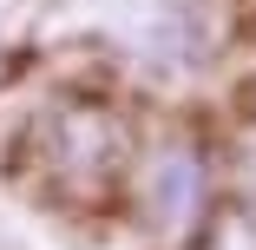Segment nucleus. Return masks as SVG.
<instances>
[{
    "label": "nucleus",
    "instance_id": "1",
    "mask_svg": "<svg viewBox=\"0 0 256 250\" xmlns=\"http://www.w3.org/2000/svg\"><path fill=\"white\" fill-rule=\"evenodd\" d=\"M86 7L106 40H118L132 60L158 73H184L204 53V20L190 0H86Z\"/></svg>",
    "mask_w": 256,
    "mask_h": 250
},
{
    "label": "nucleus",
    "instance_id": "2",
    "mask_svg": "<svg viewBox=\"0 0 256 250\" xmlns=\"http://www.w3.org/2000/svg\"><path fill=\"white\" fill-rule=\"evenodd\" d=\"M138 204H144V217L158 224L164 237H190V230L204 224V204H210V171H204L197 145L164 138L158 152L144 158V171H138Z\"/></svg>",
    "mask_w": 256,
    "mask_h": 250
}]
</instances>
